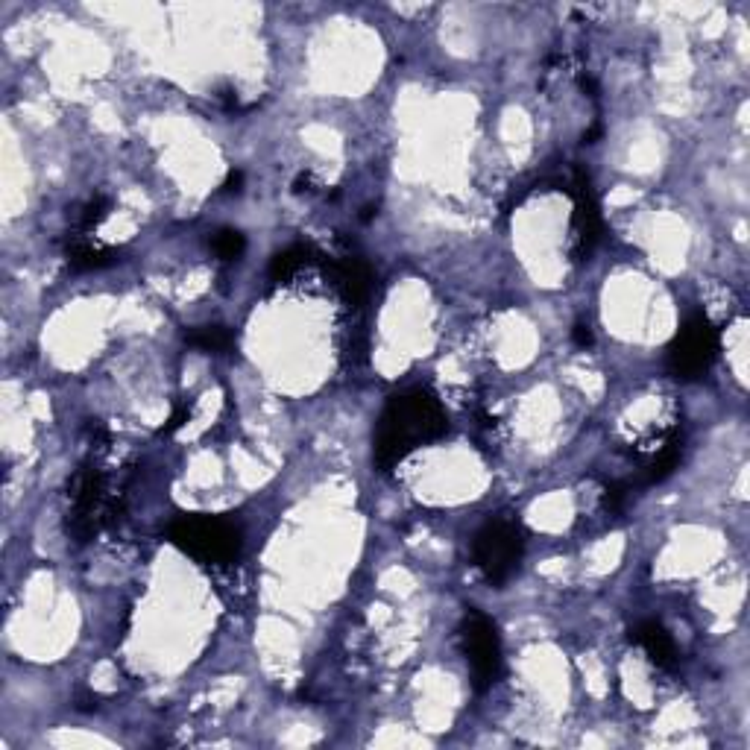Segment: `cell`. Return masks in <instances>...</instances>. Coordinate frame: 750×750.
<instances>
[{"label": "cell", "mask_w": 750, "mask_h": 750, "mask_svg": "<svg viewBox=\"0 0 750 750\" xmlns=\"http://www.w3.org/2000/svg\"><path fill=\"white\" fill-rule=\"evenodd\" d=\"M446 431H449V417L440 399L428 387L399 393L384 405L375 425V466L381 472H390L396 463L417 452L419 446L440 440Z\"/></svg>", "instance_id": "cell-1"}, {"label": "cell", "mask_w": 750, "mask_h": 750, "mask_svg": "<svg viewBox=\"0 0 750 750\" xmlns=\"http://www.w3.org/2000/svg\"><path fill=\"white\" fill-rule=\"evenodd\" d=\"M121 513L124 501L109 496L106 475L94 463H83L68 484V534L83 545L94 540L103 528L115 525Z\"/></svg>", "instance_id": "cell-2"}, {"label": "cell", "mask_w": 750, "mask_h": 750, "mask_svg": "<svg viewBox=\"0 0 750 750\" xmlns=\"http://www.w3.org/2000/svg\"><path fill=\"white\" fill-rule=\"evenodd\" d=\"M170 542L206 566H229L241 554V531L220 516H182L170 525Z\"/></svg>", "instance_id": "cell-3"}, {"label": "cell", "mask_w": 750, "mask_h": 750, "mask_svg": "<svg viewBox=\"0 0 750 750\" xmlns=\"http://www.w3.org/2000/svg\"><path fill=\"white\" fill-rule=\"evenodd\" d=\"M525 554V531L513 519L487 522L472 542V560L490 584H504L519 569Z\"/></svg>", "instance_id": "cell-4"}, {"label": "cell", "mask_w": 750, "mask_h": 750, "mask_svg": "<svg viewBox=\"0 0 750 750\" xmlns=\"http://www.w3.org/2000/svg\"><path fill=\"white\" fill-rule=\"evenodd\" d=\"M460 648L463 657L472 668V680L478 692H487L499 683L501 671H504V660H501V636L496 622L484 613H478L475 607L466 610L463 622H460Z\"/></svg>", "instance_id": "cell-5"}, {"label": "cell", "mask_w": 750, "mask_h": 750, "mask_svg": "<svg viewBox=\"0 0 750 750\" xmlns=\"http://www.w3.org/2000/svg\"><path fill=\"white\" fill-rule=\"evenodd\" d=\"M721 349V334L709 323V317L695 314L683 323V329L668 346V373L680 381H695L715 364Z\"/></svg>", "instance_id": "cell-6"}, {"label": "cell", "mask_w": 750, "mask_h": 750, "mask_svg": "<svg viewBox=\"0 0 750 750\" xmlns=\"http://www.w3.org/2000/svg\"><path fill=\"white\" fill-rule=\"evenodd\" d=\"M572 197H575V217H572V226H575V255L578 258H586L589 252L598 247L601 235H604V220H601V209H598V200L592 194V185H589V176L578 167L575 170V179H572Z\"/></svg>", "instance_id": "cell-7"}, {"label": "cell", "mask_w": 750, "mask_h": 750, "mask_svg": "<svg viewBox=\"0 0 750 750\" xmlns=\"http://www.w3.org/2000/svg\"><path fill=\"white\" fill-rule=\"evenodd\" d=\"M329 279H332L334 291L340 293V299L349 308H364L373 296V267L361 258H343L329 264Z\"/></svg>", "instance_id": "cell-8"}, {"label": "cell", "mask_w": 750, "mask_h": 750, "mask_svg": "<svg viewBox=\"0 0 750 750\" xmlns=\"http://www.w3.org/2000/svg\"><path fill=\"white\" fill-rule=\"evenodd\" d=\"M630 639L648 654V660L657 668L671 671V668L677 666V645H674L671 633L660 622L648 619V622L636 625L630 630Z\"/></svg>", "instance_id": "cell-9"}, {"label": "cell", "mask_w": 750, "mask_h": 750, "mask_svg": "<svg viewBox=\"0 0 750 750\" xmlns=\"http://www.w3.org/2000/svg\"><path fill=\"white\" fill-rule=\"evenodd\" d=\"M317 261V252L305 244H293L288 250L276 252L273 261H270V282L273 285H288L293 276L305 267H311Z\"/></svg>", "instance_id": "cell-10"}, {"label": "cell", "mask_w": 750, "mask_h": 750, "mask_svg": "<svg viewBox=\"0 0 750 750\" xmlns=\"http://www.w3.org/2000/svg\"><path fill=\"white\" fill-rule=\"evenodd\" d=\"M118 261V250L109 247H94L85 235H74L68 244V264L74 270H100Z\"/></svg>", "instance_id": "cell-11"}, {"label": "cell", "mask_w": 750, "mask_h": 750, "mask_svg": "<svg viewBox=\"0 0 750 750\" xmlns=\"http://www.w3.org/2000/svg\"><path fill=\"white\" fill-rule=\"evenodd\" d=\"M680 455H683V434L674 428L663 437V446L657 449V455L648 463V481L657 484V481H666L668 475L677 469L680 463Z\"/></svg>", "instance_id": "cell-12"}, {"label": "cell", "mask_w": 750, "mask_h": 750, "mask_svg": "<svg viewBox=\"0 0 750 750\" xmlns=\"http://www.w3.org/2000/svg\"><path fill=\"white\" fill-rule=\"evenodd\" d=\"M185 343L200 349V352H214V355H223L235 346V334L226 326H200L194 332L185 334Z\"/></svg>", "instance_id": "cell-13"}, {"label": "cell", "mask_w": 750, "mask_h": 750, "mask_svg": "<svg viewBox=\"0 0 750 750\" xmlns=\"http://www.w3.org/2000/svg\"><path fill=\"white\" fill-rule=\"evenodd\" d=\"M209 247L220 261H238L247 250V238L238 229H217L209 238Z\"/></svg>", "instance_id": "cell-14"}, {"label": "cell", "mask_w": 750, "mask_h": 750, "mask_svg": "<svg viewBox=\"0 0 750 750\" xmlns=\"http://www.w3.org/2000/svg\"><path fill=\"white\" fill-rule=\"evenodd\" d=\"M109 211H112L109 197H103V194L91 197L83 209H80V214H77V235H88L91 229H97L109 217Z\"/></svg>", "instance_id": "cell-15"}, {"label": "cell", "mask_w": 750, "mask_h": 750, "mask_svg": "<svg viewBox=\"0 0 750 750\" xmlns=\"http://www.w3.org/2000/svg\"><path fill=\"white\" fill-rule=\"evenodd\" d=\"M191 419V405H179L173 414H170V419H167V425H162L159 428V434H173V431H179L185 422Z\"/></svg>", "instance_id": "cell-16"}, {"label": "cell", "mask_w": 750, "mask_h": 750, "mask_svg": "<svg viewBox=\"0 0 750 750\" xmlns=\"http://www.w3.org/2000/svg\"><path fill=\"white\" fill-rule=\"evenodd\" d=\"M627 499V487L625 484H610L607 490H604V507L607 510H619Z\"/></svg>", "instance_id": "cell-17"}, {"label": "cell", "mask_w": 750, "mask_h": 750, "mask_svg": "<svg viewBox=\"0 0 750 750\" xmlns=\"http://www.w3.org/2000/svg\"><path fill=\"white\" fill-rule=\"evenodd\" d=\"M223 191H226V194H241V191H244V173H241V170H232V173L226 176V182H223Z\"/></svg>", "instance_id": "cell-18"}, {"label": "cell", "mask_w": 750, "mask_h": 750, "mask_svg": "<svg viewBox=\"0 0 750 750\" xmlns=\"http://www.w3.org/2000/svg\"><path fill=\"white\" fill-rule=\"evenodd\" d=\"M572 340H575V346H581V349L592 346V332H589V326L578 323V326H575V332H572Z\"/></svg>", "instance_id": "cell-19"}, {"label": "cell", "mask_w": 750, "mask_h": 750, "mask_svg": "<svg viewBox=\"0 0 750 750\" xmlns=\"http://www.w3.org/2000/svg\"><path fill=\"white\" fill-rule=\"evenodd\" d=\"M308 185H311V173H299V179L293 182V191H296V194H302V191H311Z\"/></svg>", "instance_id": "cell-20"}]
</instances>
